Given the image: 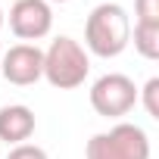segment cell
<instances>
[{
	"label": "cell",
	"instance_id": "1",
	"mask_svg": "<svg viewBox=\"0 0 159 159\" xmlns=\"http://www.w3.org/2000/svg\"><path fill=\"white\" fill-rule=\"evenodd\" d=\"M131 44V19L119 3H97L84 19V47L94 56L112 59Z\"/></svg>",
	"mask_w": 159,
	"mask_h": 159
},
{
	"label": "cell",
	"instance_id": "2",
	"mask_svg": "<svg viewBox=\"0 0 159 159\" xmlns=\"http://www.w3.org/2000/svg\"><path fill=\"white\" fill-rule=\"evenodd\" d=\"M91 72V56L88 50L69 34H59L50 41V47L44 50V78L59 88V91H72L81 88L84 78Z\"/></svg>",
	"mask_w": 159,
	"mask_h": 159
},
{
	"label": "cell",
	"instance_id": "3",
	"mask_svg": "<svg viewBox=\"0 0 159 159\" xmlns=\"http://www.w3.org/2000/svg\"><path fill=\"white\" fill-rule=\"evenodd\" d=\"M84 159H150V137L140 125L119 122L88 140Z\"/></svg>",
	"mask_w": 159,
	"mask_h": 159
},
{
	"label": "cell",
	"instance_id": "4",
	"mask_svg": "<svg viewBox=\"0 0 159 159\" xmlns=\"http://www.w3.org/2000/svg\"><path fill=\"white\" fill-rule=\"evenodd\" d=\"M91 106L103 119H122L137 106V88L128 75L109 72L91 84Z\"/></svg>",
	"mask_w": 159,
	"mask_h": 159
},
{
	"label": "cell",
	"instance_id": "5",
	"mask_svg": "<svg viewBox=\"0 0 159 159\" xmlns=\"http://www.w3.org/2000/svg\"><path fill=\"white\" fill-rule=\"evenodd\" d=\"M0 72L10 84L28 88L44 78V50L38 44H13L7 53H0Z\"/></svg>",
	"mask_w": 159,
	"mask_h": 159
},
{
	"label": "cell",
	"instance_id": "6",
	"mask_svg": "<svg viewBox=\"0 0 159 159\" xmlns=\"http://www.w3.org/2000/svg\"><path fill=\"white\" fill-rule=\"evenodd\" d=\"M10 28L22 41H41L53 28V10L47 0H16L10 10Z\"/></svg>",
	"mask_w": 159,
	"mask_h": 159
},
{
	"label": "cell",
	"instance_id": "7",
	"mask_svg": "<svg viewBox=\"0 0 159 159\" xmlns=\"http://www.w3.org/2000/svg\"><path fill=\"white\" fill-rule=\"evenodd\" d=\"M34 112L25 103H10V106H0V140L19 147L28 143V137L34 134Z\"/></svg>",
	"mask_w": 159,
	"mask_h": 159
},
{
	"label": "cell",
	"instance_id": "8",
	"mask_svg": "<svg viewBox=\"0 0 159 159\" xmlns=\"http://www.w3.org/2000/svg\"><path fill=\"white\" fill-rule=\"evenodd\" d=\"M131 41H134V50H137L143 59H159V25L134 22Z\"/></svg>",
	"mask_w": 159,
	"mask_h": 159
},
{
	"label": "cell",
	"instance_id": "9",
	"mask_svg": "<svg viewBox=\"0 0 159 159\" xmlns=\"http://www.w3.org/2000/svg\"><path fill=\"white\" fill-rule=\"evenodd\" d=\"M137 100L143 103L150 119H159V78H150V81L137 91Z\"/></svg>",
	"mask_w": 159,
	"mask_h": 159
},
{
	"label": "cell",
	"instance_id": "10",
	"mask_svg": "<svg viewBox=\"0 0 159 159\" xmlns=\"http://www.w3.org/2000/svg\"><path fill=\"white\" fill-rule=\"evenodd\" d=\"M134 22L159 25V0H134Z\"/></svg>",
	"mask_w": 159,
	"mask_h": 159
},
{
	"label": "cell",
	"instance_id": "11",
	"mask_svg": "<svg viewBox=\"0 0 159 159\" xmlns=\"http://www.w3.org/2000/svg\"><path fill=\"white\" fill-rule=\"evenodd\" d=\"M7 159H50V156H47V150L38 147V143H19V147H13V150L7 153Z\"/></svg>",
	"mask_w": 159,
	"mask_h": 159
},
{
	"label": "cell",
	"instance_id": "12",
	"mask_svg": "<svg viewBox=\"0 0 159 159\" xmlns=\"http://www.w3.org/2000/svg\"><path fill=\"white\" fill-rule=\"evenodd\" d=\"M47 3H69V0H47Z\"/></svg>",
	"mask_w": 159,
	"mask_h": 159
},
{
	"label": "cell",
	"instance_id": "13",
	"mask_svg": "<svg viewBox=\"0 0 159 159\" xmlns=\"http://www.w3.org/2000/svg\"><path fill=\"white\" fill-rule=\"evenodd\" d=\"M0 28H3V10H0Z\"/></svg>",
	"mask_w": 159,
	"mask_h": 159
},
{
	"label": "cell",
	"instance_id": "14",
	"mask_svg": "<svg viewBox=\"0 0 159 159\" xmlns=\"http://www.w3.org/2000/svg\"><path fill=\"white\" fill-rule=\"evenodd\" d=\"M0 53H3V50H0Z\"/></svg>",
	"mask_w": 159,
	"mask_h": 159
}]
</instances>
